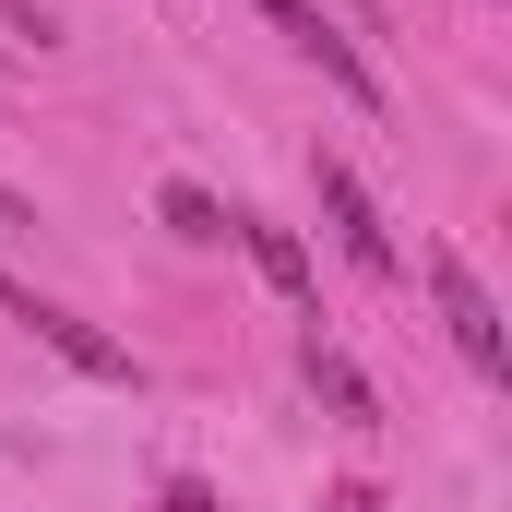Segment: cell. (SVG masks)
Returning a JSON list of instances; mask_svg holds the SVG:
<instances>
[{
    "instance_id": "1",
    "label": "cell",
    "mask_w": 512,
    "mask_h": 512,
    "mask_svg": "<svg viewBox=\"0 0 512 512\" xmlns=\"http://www.w3.org/2000/svg\"><path fill=\"white\" fill-rule=\"evenodd\" d=\"M0 310H12V322H24V334L48 346V358H72L84 382H131V346H120V334H96L84 310H60V298H36V286H12V274H0Z\"/></svg>"
},
{
    "instance_id": "2",
    "label": "cell",
    "mask_w": 512,
    "mask_h": 512,
    "mask_svg": "<svg viewBox=\"0 0 512 512\" xmlns=\"http://www.w3.org/2000/svg\"><path fill=\"white\" fill-rule=\"evenodd\" d=\"M429 298H441V322H453L465 370H489V382H501V370H512V346H501V298L477 286V262H465V251H429Z\"/></svg>"
},
{
    "instance_id": "3",
    "label": "cell",
    "mask_w": 512,
    "mask_h": 512,
    "mask_svg": "<svg viewBox=\"0 0 512 512\" xmlns=\"http://www.w3.org/2000/svg\"><path fill=\"white\" fill-rule=\"evenodd\" d=\"M310 191H322V215H334L346 262H358V274H393V227H382V203L358 191V167H346V155H310Z\"/></svg>"
},
{
    "instance_id": "4",
    "label": "cell",
    "mask_w": 512,
    "mask_h": 512,
    "mask_svg": "<svg viewBox=\"0 0 512 512\" xmlns=\"http://www.w3.org/2000/svg\"><path fill=\"white\" fill-rule=\"evenodd\" d=\"M262 12H274V24H286V48H310V60H322L358 108H382V72L358 60V36H346V24H322V0H262Z\"/></svg>"
},
{
    "instance_id": "5",
    "label": "cell",
    "mask_w": 512,
    "mask_h": 512,
    "mask_svg": "<svg viewBox=\"0 0 512 512\" xmlns=\"http://www.w3.org/2000/svg\"><path fill=\"white\" fill-rule=\"evenodd\" d=\"M227 239L251 251V274L274 286V298H286V310H310V251H298V239H286L274 215H227Z\"/></svg>"
},
{
    "instance_id": "6",
    "label": "cell",
    "mask_w": 512,
    "mask_h": 512,
    "mask_svg": "<svg viewBox=\"0 0 512 512\" xmlns=\"http://www.w3.org/2000/svg\"><path fill=\"white\" fill-rule=\"evenodd\" d=\"M298 370H310V393H322L346 429H370V417H382V393H370V370H358L346 346H322V334H310V346H298Z\"/></svg>"
},
{
    "instance_id": "7",
    "label": "cell",
    "mask_w": 512,
    "mask_h": 512,
    "mask_svg": "<svg viewBox=\"0 0 512 512\" xmlns=\"http://www.w3.org/2000/svg\"><path fill=\"white\" fill-rule=\"evenodd\" d=\"M155 215H167L179 239H227V203H215V191H191V179H167V191H155Z\"/></svg>"
}]
</instances>
